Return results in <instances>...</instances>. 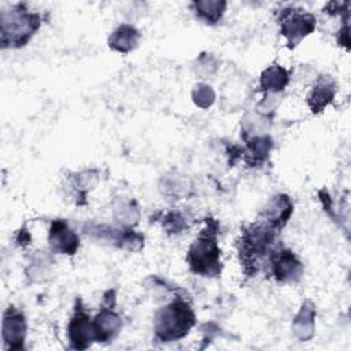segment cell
<instances>
[{"mask_svg": "<svg viewBox=\"0 0 351 351\" xmlns=\"http://www.w3.org/2000/svg\"><path fill=\"white\" fill-rule=\"evenodd\" d=\"M85 233L97 237L99 240L110 241L111 244L125 248L129 251H137L143 247L144 237L140 233H136L130 228H112L107 225H95V226H86Z\"/></svg>", "mask_w": 351, "mask_h": 351, "instance_id": "ba28073f", "label": "cell"}, {"mask_svg": "<svg viewBox=\"0 0 351 351\" xmlns=\"http://www.w3.org/2000/svg\"><path fill=\"white\" fill-rule=\"evenodd\" d=\"M191 8L199 19L204 21L208 25H215L217 22L221 21L226 10V1H222V0L193 1L191 4Z\"/></svg>", "mask_w": 351, "mask_h": 351, "instance_id": "e0dca14e", "label": "cell"}, {"mask_svg": "<svg viewBox=\"0 0 351 351\" xmlns=\"http://www.w3.org/2000/svg\"><path fill=\"white\" fill-rule=\"evenodd\" d=\"M122 321L114 311V306L101 304L100 313L93 318L96 341H111L121 330Z\"/></svg>", "mask_w": 351, "mask_h": 351, "instance_id": "7c38bea8", "label": "cell"}, {"mask_svg": "<svg viewBox=\"0 0 351 351\" xmlns=\"http://www.w3.org/2000/svg\"><path fill=\"white\" fill-rule=\"evenodd\" d=\"M195 321L191 306L182 299H176L156 313L154 319L155 339L162 343L178 340L188 335Z\"/></svg>", "mask_w": 351, "mask_h": 351, "instance_id": "277c9868", "label": "cell"}, {"mask_svg": "<svg viewBox=\"0 0 351 351\" xmlns=\"http://www.w3.org/2000/svg\"><path fill=\"white\" fill-rule=\"evenodd\" d=\"M292 211H293V204L291 199L282 193L276 195L265 206L261 221H263L277 232H281V229L287 225Z\"/></svg>", "mask_w": 351, "mask_h": 351, "instance_id": "8fae6325", "label": "cell"}, {"mask_svg": "<svg viewBox=\"0 0 351 351\" xmlns=\"http://www.w3.org/2000/svg\"><path fill=\"white\" fill-rule=\"evenodd\" d=\"M314 317H315V308L310 302H304L302 306L299 314L295 317V333L300 337V333L304 332L303 339H308L307 330L313 332L314 328Z\"/></svg>", "mask_w": 351, "mask_h": 351, "instance_id": "ac0fdd59", "label": "cell"}, {"mask_svg": "<svg viewBox=\"0 0 351 351\" xmlns=\"http://www.w3.org/2000/svg\"><path fill=\"white\" fill-rule=\"evenodd\" d=\"M67 332L70 347L74 350H85L92 344V341H96L93 319H90L89 314L85 311L81 304V299L75 302L74 314L69 322Z\"/></svg>", "mask_w": 351, "mask_h": 351, "instance_id": "52a82bcc", "label": "cell"}, {"mask_svg": "<svg viewBox=\"0 0 351 351\" xmlns=\"http://www.w3.org/2000/svg\"><path fill=\"white\" fill-rule=\"evenodd\" d=\"M140 40L138 30L132 25L118 26L108 37V47L117 52L128 53L133 51Z\"/></svg>", "mask_w": 351, "mask_h": 351, "instance_id": "5bb4252c", "label": "cell"}, {"mask_svg": "<svg viewBox=\"0 0 351 351\" xmlns=\"http://www.w3.org/2000/svg\"><path fill=\"white\" fill-rule=\"evenodd\" d=\"M3 340L8 350H21L26 336V321L23 314L10 306L3 315Z\"/></svg>", "mask_w": 351, "mask_h": 351, "instance_id": "9c48e42d", "label": "cell"}, {"mask_svg": "<svg viewBox=\"0 0 351 351\" xmlns=\"http://www.w3.org/2000/svg\"><path fill=\"white\" fill-rule=\"evenodd\" d=\"M267 266L276 281L296 282L303 274V265L298 256L288 248L277 247L269 256Z\"/></svg>", "mask_w": 351, "mask_h": 351, "instance_id": "8992f818", "label": "cell"}, {"mask_svg": "<svg viewBox=\"0 0 351 351\" xmlns=\"http://www.w3.org/2000/svg\"><path fill=\"white\" fill-rule=\"evenodd\" d=\"M336 93V85L335 81L330 78V75L319 77L317 84L313 86L307 96V104L310 110L314 114H318L324 111V108L332 103Z\"/></svg>", "mask_w": 351, "mask_h": 351, "instance_id": "4fadbf2b", "label": "cell"}, {"mask_svg": "<svg viewBox=\"0 0 351 351\" xmlns=\"http://www.w3.org/2000/svg\"><path fill=\"white\" fill-rule=\"evenodd\" d=\"M289 81V73L280 64H271L261 74V90L266 95L281 92Z\"/></svg>", "mask_w": 351, "mask_h": 351, "instance_id": "9a60e30c", "label": "cell"}, {"mask_svg": "<svg viewBox=\"0 0 351 351\" xmlns=\"http://www.w3.org/2000/svg\"><path fill=\"white\" fill-rule=\"evenodd\" d=\"M280 32L287 40L288 48H295L315 29V18L303 8L285 7L277 15Z\"/></svg>", "mask_w": 351, "mask_h": 351, "instance_id": "5b68a950", "label": "cell"}, {"mask_svg": "<svg viewBox=\"0 0 351 351\" xmlns=\"http://www.w3.org/2000/svg\"><path fill=\"white\" fill-rule=\"evenodd\" d=\"M192 97L193 101L202 107V108H207L213 104L214 99H215V93L211 89V86L206 85V84H199L195 86L193 92H192Z\"/></svg>", "mask_w": 351, "mask_h": 351, "instance_id": "ffe728a7", "label": "cell"}, {"mask_svg": "<svg viewBox=\"0 0 351 351\" xmlns=\"http://www.w3.org/2000/svg\"><path fill=\"white\" fill-rule=\"evenodd\" d=\"M207 226L200 232L199 237L192 243L186 254L189 269L199 276L217 277L221 274V250L217 244L218 225L211 218L206 221Z\"/></svg>", "mask_w": 351, "mask_h": 351, "instance_id": "3957f363", "label": "cell"}, {"mask_svg": "<svg viewBox=\"0 0 351 351\" xmlns=\"http://www.w3.org/2000/svg\"><path fill=\"white\" fill-rule=\"evenodd\" d=\"M3 48H21L29 43L41 26V15L32 12L25 3H18L0 14Z\"/></svg>", "mask_w": 351, "mask_h": 351, "instance_id": "7a4b0ae2", "label": "cell"}, {"mask_svg": "<svg viewBox=\"0 0 351 351\" xmlns=\"http://www.w3.org/2000/svg\"><path fill=\"white\" fill-rule=\"evenodd\" d=\"M273 141L269 136H254L244 151V159L250 166L262 165L270 155Z\"/></svg>", "mask_w": 351, "mask_h": 351, "instance_id": "2e32d148", "label": "cell"}, {"mask_svg": "<svg viewBox=\"0 0 351 351\" xmlns=\"http://www.w3.org/2000/svg\"><path fill=\"white\" fill-rule=\"evenodd\" d=\"M48 243L51 251L55 254L73 255L80 247V239L77 233L70 229L69 223L63 219H55L49 228Z\"/></svg>", "mask_w": 351, "mask_h": 351, "instance_id": "30bf717a", "label": "cell"}, {"mask_svg": "<svg viewBox=\"0 0 351 351\" xmlns=\"http://www.w3.org/2000/svg\"><path fill=\"white\" fill-rule=\"evenodd\" d=\"M188 219L186 217L176 210L169 211L165 217H163V228L166 229L167 233H181L184 232V229H188Z\"/></svg>", "mask_w": 351, "mask_h": 351, "instance_id": "d6986e66", "label": "cell"}, {"mask_svg": "<svg viewBox=\"0 0 351 351\" xmlns=\"http://www.w3.org/2000/svg\"><path fill=\"white\" fill-rule=\"evenodd\" d=\"M278 233L263 221L251 223L243 229L237 240V251L247 276H255L261 269V262L267 263L269 256L277 248L276 241Z\"/></svg>", "mask_w": 351, "mask_h": 351, "instance_id": "6da1fadb", "label": "cell"}]
</instances>
